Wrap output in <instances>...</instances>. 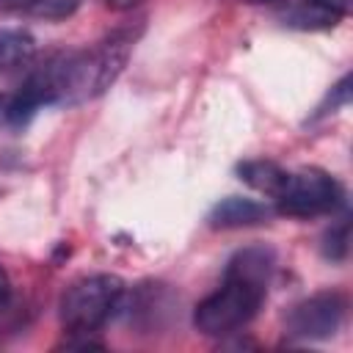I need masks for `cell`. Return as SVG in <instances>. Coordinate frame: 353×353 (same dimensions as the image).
<instances>
[{"label": "cell", "mask_w": 353, "mask_h": 353, "mask_svg": "<svg viewBox=\"0 0 353 353\" xmlns=\"http://www.w3.org/2000/svg\"><path fill=\"white\" fill-rule=\"evenodd\" d=\"M273 265L276 254L265 245L237 251L226 265L223 284L196 306L193 325L207 336H223L245 325L265 301Z\"/></svg>", "instance_id": "cell-1"}, {"label": "cell", "mask_w": 353, "mask_h": 353, "mask_svg": "<svg viewBox=\"0 0 353 353\" xmlns=\"http://www.w3.org/2000/svg\"><path fill=\"white\" fill-rule=\"evenodd\" d=\"M124 295V281L113 273H94L72 281L58 303L61 323L69 334H94L116 312Z\"/></svg>", "instance_id": "cell-2"}, {"label": "cell", "mask_w": 353, "mask_h": 353, "mask_svg": "<svg viewBox=\"0 0 353 353\" xmlns=\"http://www.w3.org/2000/svg\"><path fill=\"white\" fill-rule=\"evenodd\" d=\"M273 199H276V210L281 215L314 218V215L331 212L339 204L342 188L323 168H298V171H287L284 182L279 185Z\"/></svg>", "instance_id": "cell-3"}, {"label": "cell", "mask_w": 353, "mask_h": 353, "mask_svg": "<svg viewBox=\"0 0 353 353\" xmlns=\"http://www.w3.org/2000/svg\"><path fill=\"white\" fill-rule=\"evenodd\" d=\"M345 312L347 301L342 292H317L290 312L287 328L298 339H331L342 328Z\"/></svg>", "instance_id": "cell-4"}, {"label": "cell", "mask_w": 353, "mask_h": 353, "mask_svg": "<svg viewBox=\"0 0 353 353\" xmlns=\"http://www.w3.org/2000/svg\"><path fill=\"white\" fill-rule=\"evenodd\" d=\"M268 218V207L254 201V199H243V196H229V199H221L210 215H207V223L212 229H243V226H254V223H262Z\"/></svg>", "instance_id": "cell-5"}, {"label": "cell", "mask_w": 353, "mask_h": 353, "mask_svg": "<svg viewBox=\"0 0 353 353\" xmlns=\"http://www.w3.org/2000/svg\"><path fill=\"white\" fill-rule=\"evenodd\" d=\"M237 176H240L245 185H251L254 190L273 196V193L279 190V185L284 182L287 171H284L279 163H273V160H243V163L237 165Z\"/></svg>", "instance_id": "cell-6"}, {"label": "cell", "mask_w": 353, "mask_h": 353, "mask_svg": "<svg viewBox=\"0 0 353 353\" xmlns=\"http://www.w3.org/2000/svg\"><path fill=\"white\" fill-rule=\"evenodd\" d=\"M33 47H36L33 36L28 30H14V28L0 30V72L25 63L33 55Z\"/></svg>", "instance_id": "cell-7"}, {"label": "cell", "mask_w": 353, "mask_h": 353, "mask_svg": "<svg viewBox=\"0 0 353 353\" xmlns=\"http://www.w3.org/2000/svg\"><path fill=\"white\" fill-rule=\"evenodd\" d=\"M80 0H33L25 14L39 17V19H66L77 11Z\"/></svg>", "instance_id": "cell-8"}, {"label": "cell", "mask_w": 353, "mask_h": 353, "mask_svg": "<svg viewBox=\"0 0 353 353\" xmlns=\"http://www.w3.org/2000/svg\"><path fill=\"white\" fill-rule=\"evenodd\" d=\"M350 102V74H345L328 94H325V99L317 105V110H314V116L312 119H323V116H328V113H336L342 105H347Z\"/></svg>", "instance_id": "cell-9"}, {"label": "cell", "mask_w": 353, "mask_h": 353, "mask_svg": "<svg viewBox=\"0 0 353 353\" xmlns=\"http://www.w3.org/2000/svg\"><path fill=\"white\" fill-rule=\"evenodd\" d=\"M347 240H350V232H347V223H339V226H334L325 237H323V254L328 256V259H345V254H347Z\"/></svg>", "instance_id": "cell-10"}, {"label": "cell", "mask_w": 353, "mask_h": 353, "mask_svg": "<svg viewBox=\"0 0 353 353\" xmlns=\"http://www.w3.org/2000/svg\"><path fill=\"white\" fill-rule=\"evenodd\" d=\"M303 3L320 8L323 14H328V17L336 19V22L345 19V17L350 14V8H353V0H303Z\"/></svg>", "instance_id": "cell-11"}, {"label": "cell", "mask_w": 353, "mask_h": 353, "mask_svg": "<svg viewBox=\"0 0 353 353\" xmlns=\"http://www.w3.org/2000/svg\"><path fill=\"white\" fill-rule=\"evenodd\" d=\"M143 0H105V6L110 8V11H119V14H124V11H132V8H138Z\"/></svg>", "instance_id": "cell-12"}, {"label": "cell", "mask_w": 353, "mask_h": 353, "mask_svg": "<svg viewBox=\"0 0 353 353\" xmlns=\"http://www.w3.org/2000/svg\"><path fill=\"white\" fill-rule=\"evenodd\" d=\"M11 301V281H8V273L0 268V309Z\"/></svg>", "instance_id": "cell-13"}, {"label": "cell", "mask_w": 353, "mask_h": 353, "mask_svg": "<svg viewBox=\"0 0 353 353\" xmlns=\"http://www.w3.org/2000/svg\"><path fill=\"white\" fill-rule=\"evenodd\" d=\"M30 3H33V0H0L3 8H22V11H25Z\"/></svg>", "instance_id": "cell-14"}, {"label": "cell", "mask_w": 353, "mask_h": 353, "mask_svg": "<svg viewBox=\"0 0 353 353\" xmlns=\"http://www.w3.org/2000/svg\"><path fill=\"white\" fill-rule=\"evenodd\" d=\"M0 116H6V99L0 97Z\"/></svg>", "instance_id": "cell-15"}, {"label": "cell", "mask_w": 353, "mask_h": 353, "mask_svg": "<svg viewBox=\"0 0 353 353\" xmlns=\"http://www.w3.org/2000/svg\"><path fill=\"white\" fill-rule=\"evenodd\" d=\"M254 3H262V0H254Z\"/></svg>", "instance_id": "cell-16"}]
</instances>
